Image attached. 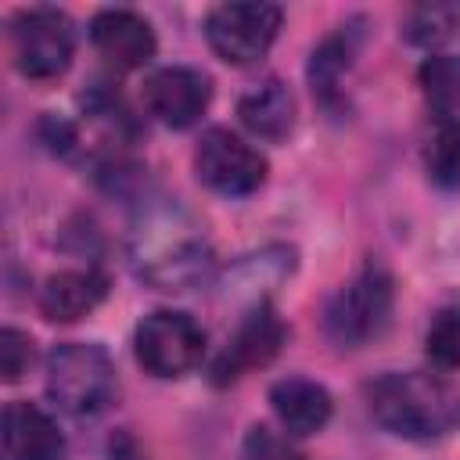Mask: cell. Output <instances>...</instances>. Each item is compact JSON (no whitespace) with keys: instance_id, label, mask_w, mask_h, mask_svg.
I'll list each match as a JSON object with an SVG mask.
<instances>
[{"instance_id":"cell-1","label":"cell","mask_w":460,"mask_h":460,"mask_svg":"<svg viewBox=\"0 0 460 460\" xmlns=\"http://www.w3.org/2000/svg\"><path fill=\"white\" fill-rule=\"evenodd\" d=\"M133 262L144 284L155 291H190L201 288L212 270L216 255L205 241L201 226L190 223L183 212H155L133 237Z\"/></svg>"},{"instance_id":"cell-2","label":"cell","mask_w":460,"mask_h":460,"mask_svg":"<svg viewBox=\"0 0 460 460\" xmlns=\"http://www.w3.org/2000/svg\"><path fill=\"white\" fill-rule=\"evenodd\" d=\"M367 410L388 435L410 442L442 438L456 417L449 388L435 374H420V370H392L370 381Z\"/></svg>"},{"instance_id":"cell-3","label":"cell","mask_w":460,"mask_h":460,"mask_svg":"<svg viewBox=\"0 0 460 460\" xmlns=\"http://www.w3.org/2000/svg\"><path fill=\"white\" fill-rule=\"evenodd\" d=\"M47 395L72 417H97L119 395V374L104 345L61 341L47 356Z\"/></svg>"},{"instance_id":"cell-4","label":"cell","mask_w":460,"mask_h":460,"mask_svg":"<svg viewBox=\"0 0 460 460\" xmlns=\"http://www.w3.org/2000/svg\"><path fill=\"white\" fill-rule=\"evenodd\" d=\"M395 305V280L381 262H367L349 284L334 291L323 309V331L338 349H359L374 341Z\"/></svg>"},{"instance_id":"cell-5","label":"cell","mask_w":460,"mask_h":460,"mask_svg":"<svg viewBox=\"0 0 460 460\" xmlns=\"http://www.w3.org/2000/svg\"><path fill=\"white\" fill-rule=\"evenodd\" d=\"M75 54V25L58 7H25L11 18V58L25 79H58Z\"/></svg>"},{"instance_id":"cell-6","label":"cell","mask_w":460,"mask_h":460,"mask_svg":"<svg viewBox=\"0 0 460 460\" xmlns=\"http://www.w3.org/2000/svg\"><path fill=\"white\" fill-rule=\"evenodd\" d=\"M133 352H137V363L147 374H155L162 381H172V377L190 374L201 363L205 331L183 309H155L137 323Z\"/></svg>"},{"instance_id":"cell-7","label":"cell","mask_w":460,"mask_h":460,"mask_svg":"<svg viewBox=\"0 0 460 460\" xmlns=\"http://www.w3.org/2000/svg\"><path fill=\"white\" fill-rule=\"evenodd\" d=\"M277 4H216L205 14V40L226 65H255L280 32Z\"/></svg>"},{"instance_id":"cell-8","label":"cell","mask_w":460,"mask_h":460,"mask_svg":"<svg viewBox=\"0 0 460 460\" xmlns=\"http://www.w3.org/2000/svg\"><path fill=\"white\" fill-rule=\"evenodd\" d=\"M194 172L208 190H216L223 198H248L266 183L270 165H266L262 151L252 147L244 137H237L223 126H212L198 140Z\"/></svg>"},{"instance_id":"cell-9","label":"cell","mask_w":460,"mask_h":460,"mask_svg":"<svg viewBox=\"0 0 460 460\" xmlns=\"http://www.w3.org/2000/svg\"><path fill=\"white\" fill-rule=\"evenodd\" d=\"M284 338H288V327H284V320L277 316V309H273L270 302L252 305V309L244 313V320L237 323V331L230 334L226 349L219 352V359H216V367H212V381H216V385H230V381H237L241 374H248V370H255V367H266V363L280 352Z\"/></svg>"},{"instance_id":"cell-10","label":"cell","mask_w":460,"mask_h":460,"mask_svg":"<svg viewBox=\"0 0 460 460\" xmlns=\"http://www.w3.org/2000/svg\"><path fill=\"white\" fill-rule=\"evenodd\" d=\"M208 101H212V79L190 65H165V68L151 72L144 83L147 111L169 129L194 126L205 115Z\"/></svg>"},{"instance_id":"cell-11","label":"cell","mask_w":460,"mask_h":460,"mask_svg":"<svg viewBox=\"0 0 460 460\" xmlns=\"http://www.w3.org/2000/svg\"><path fill=\"white\" fill-rule=\"evenodd\" d=\"M90 43L93 50L115 68V72H133L144 68L155 50V29L144 14L129 11V7H104L90 18Z\"/></svg>"},{"instance_id":"cell-12","label":"cell","mask_w":460,"mask_h":460,"mask_svg":"<svg viewBox=\"0 0 460 460\" xmlns=\"http://www.w3.org/2000/svg\"><path fill=\"white\" fill-rule=\"evenodd\" d=\"M7 460H65V435L36 402L14 399L4 406Z\"/></svg>"},{"instance_id":"cell-13","label":"cell","mask_w":460,"mask_h":460,"mask_svg":"<svg viewBox=\"0 0 460 460\" xmlns=\"http://www.w3.org/2000/svg\"><path fill=\"white\" fill-rule=\"evenodd\" d=\"M108 295V277L93 266L50 273L40 288V313L54 323H75L90 316Z\"/></svg>"},{"instance_id":"cell-14","label":"cell","mask_w":460,"mask_h":460,"mask_svg":"<svg viewBox=\"0 0 460 460\" xmlns=\"http://www.w3.org/2000/svg\"><path fill=\"white\" fill-rule=\"evenodd\" d=\"M270 406H273V417L280 420V428L288 435L305 438V435L323 431V424L331 420L334 399H331V392L320 381L284 377V381H277L270 388Z\"/></svg>"},{"instance_id":"cell-15","label":"cell","mask_w":460,"mask_h":460,"mask_svg":"<svg viewBox=\"0 0 460 460\" xmlns=\"http://www.w3.org/2000/svg\"><path fill=\"white\" fill-rule=\"evenodd\" d=\"M295 115H298L295 97H291V90H288L280 79H266V83L252 86L248 93H241V101H237V119H241V126H244L252 137L270 140V144H280V140L291 137Z\"/></svg>"},{"instance_id":"cell-16","label":"cell","mask_w":460,"mask_h":460,"mask_svg":"<svg viewBox=\"0 0 460 460\" xmlns=\"http://www.w3.org/2000/svg\"><path fill=\"white\" fill-rule=\"evenodd\" d=\"M352 25H341L327 40H320L309 54V86L320 101H334L341 90V79L352 65Z\"/></svg>"},{"instance_id":"cell-17","label":"cell","mask_w":460,"mask_h":460,"mask_svg":"<svg viewBox=\"0 0 460 460\" xmlns=\"http://www.w3.org/2000/svg\"><path fill=\"white\" fill-rule=\"evenodd\" d=\"M417 83L424 101L431 104L435 119L460 115V58L456 54H431L417 68Z\"/></svg>"},{"instance_id":"cell-18","label":"cell","mask_w":460,"mask_h":460,"mask_svg":"<svg viewBox=\"0 0 460 460\" xmlns=\"http://www.w3.org/2000/svg\"><path fill=\"white\" fill-rule=\"evenodd\" d=\"M424 169L435 187L442 190L460 187V115L435 119V129L424 147Z\"/></svg>"},{"instance_id":"cell-19","label":"cell","mask_w":460,"mask_h":460,"mask_svg":"<svg viewBox=\"0 0 460 460\" xmlns=\"http://www.w3.org/2000/svg\"><path fill=\"white\" fill-rule=\"evenodd\" d=\"M291 266H295V252L284 244H273L259 255H244V262H237V270H234V277H237L234 295L244 291V295H252V305H259V302H266L262 291L280 284L291 273Z\"/></svg>"},{"instance_id":"cell-20","label":"cell","mask_w":460,"mask_h":460,"mask_svg":"<svg viewBox=\"0 0 460 460\" xmlns=\"http://www.w3.org/2000/svg\"><path fill=\"white\" fill-rule=\"evenodd\" d=\"M460 25V7L456 4H420L406 14L402 36L417 47H438L446 43Z\"/></svg>"},{"instance_id":"cell-21","label":"cell","mask_w":460,"mask_h":460,"mask_svg":"<svg viewBox=\"0 0 460 460\" xmlns=\"http://www.w3.org/2000/svg\"><path fill=\"white\" fill-rule=\"evenodd\" d=\"M424 352L442 370L460 367V309L456 305L435 313V320L428 323V334H424Z\"/></svg>"},{"instance_id":"cell-22","label":"cell","mask_w":460,"mask_h":460,"mask_svg":"<svg viewBox=\"0 0 460 460\" xmlns=\"http://www.w3.org/2000/svg\"><path fill=\"white\" fill-rule=\"evenodd\" d=\"M32 363V341L29 334L14 331V327H4L0 331V377L7 385H14Z\"/></svg>"},{"instance_id":"cell-23","label":"cell","mask_w":460,"mask_h":460,"mask_svg":"<svg viewBox=\"0 0 460 460\" xmlns=\"http://www.w3.org/2000/svg\"><path fill=\"white\" fill-rule=\"evenodd\" d=\"M241 460H305L284 435L270 431V428H252L244 435V449Z\"/></svg>"},{"instance_id":"cell-24","label":"cell","mask_w":460,"mask_h":460,"mask_svg":"<svg viewBox=\"0 0 460 460\" xmlns=\"http://www.w3.org/2000/svg\"><path fill=\"white\" fill-rule=\"evenodd\" d=\"M115 460H137V456H126L122 449H115Z\"/></svg>"}]
</instances>
